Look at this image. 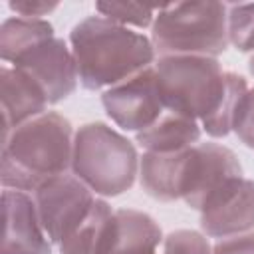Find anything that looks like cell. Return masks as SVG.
<instances>
[{
  "label": "cell",
  "instance_id": "6da1fadb",
  "mask_svg": "<svg viewBox=\"0 0 254 254\" xmlns=\"http://www.w3.org/2000/svg\"><path fill=\"white\" fill-rule=\"evenodd\" d=\"M155 71L169 111L196 119L212 139L232 133L238 105L248 91L246 77L222 69L208 56H161Z\"/></svg>",
  "mask_w": 254,
  "mask_h": 254
},
{
  "label": "cell",
  "instance_id": "7a4b0ae2",
  "mask_svg": "<svg viewBox=\"0 0 254 254\" xmlns=\"http://www.w3.org/2000/svg\"><path fill=\"white\" fill-rule=\"evenodd\" d=\"M79 85L105 91L137 75L157 62V52L145 34L123 28L103 16H87L69 32Z\"/></svg>",
  "mask_w": 254,
  "mask_h": 254
},
{
  "label": "cell",
  "instance_id": "3957f363",
  "mask_svg": "<svg viewBox=\"0 0 254 254\" xmlns=\"http://www.w3.org/2000/svg\"><path fill=\"white\" fill-rule=\"evenodd\" d=\"M73 125L58 111H46L2 137L0 181L4 189L34 194L46 181L71 171Z\"/></svg>",
  "mask_w": 254,
  "mask_h": 254
},
{
  "label": "cell",
  "instance_id": "277c9868",
  "mask_svg": "<svg viewBox=\"0 0 254 254\" xmlns=\"http://www.w3.org/2000/svg\"><path fill=\"white\" fill-rule=\"evenodd\" d=\"M71 173L97 196H119L139 177V153L123 133L107 123H83L73 137Z\"/></svg>",
  "mask_w": 254,
  "mask_h": 254
},
{
  "label": "cell",
  "instance_id": "5b68a950",
  "mask_svg": "<svg viewBox=\"0 0 254 254\" xmlns=\"http://www.w3.org/2000/svg\"><path fill=\"white\" fill-rule=\"evenodd\" d=\"M228 6L222 2H177L157 10L151 42L161 56H208L226 52Z\"/></svg>",
  "mask_w": 254,
  "mask_h": 254
},
{
  "label": "cell",
  "instance_id": "8992f818",
  "mask_svg": "<svg viewBox=\"0 0 254 254\" xmlns=\"http://www.w3.org/2000/svg\"><path fill=\"white\" fill-rule=\"evenodd\" d=\"M242 177V165L232 149L214 141L196 143L187 151L181 200L200 212Z\"/></svg>",
  "mask_w": 254,
  "mask_h": 254
},
{
  "label": "cell",
  "instance_id": "52a82bcc",
  "mask_svg": "<svg viewBox=\"0 0 254 254\" xmlns=\"http://www.w3.org/2000/svg\"><path fill=\"white\" fill-rule=\"evenodd\" d=\"M42 226L58 248L87 216L97 194L71 171L46 181L34 194Z\"/></svg>",
  "mask_w": 254,
  "mask_h": 254
},
{
  "label": "cell",
  "instance_id": "ba28073f",
  "mask_svg": "<svg viewBox=\"0 0 254 254\" xmlns=\"http://www.w3.org/2000/svg\"><path fill=\"white\" fill-rule=\"evenodd\" d=\"M101 105L107 117L123 131L139 133L151 127L167 111L155 64L119 85L105 89L101 93Z\"/></svg>",
  "mask_w": 254,
  "mask_h": 254
},
{
  "label": "cell",
  "instance_id": "9c48e42d",
  "mask_svg": "<svg viewBox=\"0 0 254 254\" xmlns=\"http://www.w3.org/2000/svg\"><path fill=\"white\" fill-rule=\"evenodd\" d=\"M10 65L30 73L46 91L50 105L67 99L79 85L71 46L58 36L28 50Z\"/></svg>",
  "mask_w": 254,
  "mask_h": 254
},
{
  "label": "cell",
  "instance_id": "30bf717a",
  "mask_svg": "<svg viewBox=\"0 0 254 254\" xmlns=\"http://www.w3.org/2000/svg\"><path fill=\"white\" fill-rule=\"evenodd\" d=\"M4 240L2 254H52L54 244L50 242L36 200L30 192L4 189Z\"/></svg>",
  "mask_w": 254,
  "mask_h": 254
},
{
  "label": "cell",
  "instance_id": "8fae6325",
  "mask_svg": "<svg viewBox=\"0 0 254 254\" xmlns=\"http://www.w3.org/2000/svg\"><path fill=\"white\" fill-rule=\"evenodd\" d=\"M254 230V181L238 179L200 210V232L208 238H228Z\"/></svg>",
  "mask_w": 254,
  "mask_h": 254
},
{
  "label": "cell",
  "instance_id": "7c38bea8",
  "mask_svg": "<svg viewBox=\"0 0 254 254\" xmlns=\"http://www.w3.org/2000/svg\"><path fill=\"white\" fill-rule=\"evenodd\" d=\"M0 103L4 133L46 113L50 107L46 91L32 75L6 64L0 67Z\"/></svg>",
  "mask_w": 254,
  "mask_h": 254
},
{
  "label": "cell",
  "instance_id": "4fadbf2b",
  "mask_svg": "<svg viewBox=\"0 0 254 254\" xmlns=\"http://www.w3.org/2000/svg\"><path fill=\"white\" fill-rule=\"evenodd\" d=\"M163 230L159 222L137 208H115V216L101 254H161Z\"/></svg>",
  "mask_w": 254,
  "mask_h": 254
},
{
  "label": "cell",
  "instance_id": "5bb4252c",
  "mask_svg": "<svg viewBox=\"0 0 254 254\" xmlns=\"http://www.w3.org/2000/svg\"><path fill=\"white\" fill-rule=\"evenodd\" d=\"M200 135L202 127L196 119L167 109L151 127L135 133V143L151 153H181L200 143Z\"/></svg>",
  "mask_w": 254,
  "mask_h": 254
},
{
  "label": "cell",
  "instance_id": "9a60e30c",
  "mask_svg": "<svg viewBox=\"0 0 254 254\" xmlns=\"http://www.w3.org/2000/svg\"><path fill=\"white\" fill-rule=\"evenodd\" d=\"M189 151V149H187ZM187 151L181 153H151L143 151L139 157L141 189L159 202L181 200V179Z\"/></svg>",
  "mask_w": 254,
  "mask_h": 254
},
{
  "label": "cell",
  "instance_id": "2e32d148",
  "mask_svg": "<svg viewBox=\"0 0 254 254\" xmlns=\"http://www.w3.org/2000/svg\"><path fill=\"white\" fill-rule=\"evenodd\" d=\"M113 216H115V208L105 198L97 196L87 216L58 246V252L60 254H101Z\"/></svg>",
  "mask_w": 254,
  "mask_h": 254
},
{
  "label": "cell",
  "instance_id": "e0dca14e",
  "mask_svg": "<svg viewBox=\"0 0 254 254\" xmlns=\"http://www.w3.org/2000/svg\"><path fill=\"white\" fill-rule=\"evenodd\" d=\"M54 26L46 18L8 16L0 26V58L2 64H14L22 54L38 44L54 38Z\"/></svg>",
  "mask_w": 254,
  "mask_h": 254
},
{
  "label": "cell",
  "instance_id": "ac0fdd59",
  "mask_svg": "<svg viewBox=\"0 0 254 254\" xmlns=\"http://www.w3.org/2000/svg\"><path fill=\"white\" fill-rule=\"evenodd\" d=\"M159 8L135 4V2H97L95 12L123 28H151Z\"/></svg>",
  "mask_w": 254,
  "mask_h": 254
},
{
  "label": "cell",
  "instance_id": "d6986e66",
  "mask_svg": "<svg viewBox=\"0 0 254 254\" xmlns=\"http://www.w3.org/2000/svg\"><path fill=\"white\" fill-rule=\"evenodd\" d=\"M228 44L242 54H254V4L228 6Z\"/></svg>",
  "mask_w": 254,
  "mask_h": 254
},
{
  "label": "cell",
  "instance_id": "ffe728a7",
  "mask_svg": "<svg viewBox=\"0 0 254 254\" xmlns=\"http://www.w3.org/2000/svg\"><path fill=\"white\" fill-rule=\"evenodd\" d=\"M161 254H212V246L202 232L179 228L163 238Z\"/></svg>",
  "mask_w": 254,
  "mask_h": 254
},
{
  "label": "cell",
  "instance_id": "44dd1931",
  "mask_svg": "<svg viewBox=\"0 0 254 254\" xmlns=\"http://www.w3.org/2000/svg\"><path fill=\"white\" fill-rule=\"evenodd\" d=\"M232 133L238 137L242 145L254 151V87H248L246 95L238 105Z\"/></svg>",
  "mask_w": 254,
  "mask_h": 254
},
{
  "label": "cell",
  "instance_id": "7402d4cb",
  "mask_svg": "<svg viewBox=\"0 0 254 254\" xmlns=\"http://www.w3.org/2000/svg\"><path fill=\"white\" fill-rule=\"evenodd\" d=\"M58 6L60 2L56 0H10L8 2V8L22 18H44L52 14Z\"/></svg>",
  "mask_w": 254,
  "mask_h": 254
},
{
  "label": "cell",
  "instance_id": "603a6c76",
  "mask_svg": "<svg viewBox=\"0 0 254 254\" xmlns=\"http://www.w3.org/2000/svg\"><path fill=\"white\" fill-rule=\"evenodd\" d=\"M212 254H254V230L216 240L212 244Z\"/></svg>",
  "mask_w": 254,
  "mask_h": 254
},
{
  "label": "cell",
  "instance_id": "cb8c5ba5",
  "mask_svg": "<svg viewBox=\"0 0 254 254\" xmlns=\"http://www.w3.org/2000/svg\"><path fill=\"white\" fill-rule=\"evenodd\" d=\"M248 67H250V71L254 73V54L250 56V62H248Z\"/></svg>",
  "mask_w": 254,
  "mask_h": 254
}]
</instances>
